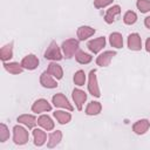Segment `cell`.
<instances>
[{"label": "cell", "instance_id": "1", "mask_svg": "<svg viewBox=\"0 0 150 150\" xmlns=\"http://www.w3.org/2000/svg\"><path fill=\"white\" fill-rule=\"evenodd\" d=\"M80 40L76 39H67L66 41L62 42L61 49L63 53V56L67 59H71L73 56H75V54L80 50Z\"/></svg>", "mask_w": 150, "mask_h": 150}, {"label": "cell", "instance_id": "2", "mask_svg": "<svg viewBox=\"0 0 150 150\" xmlns=\"http://www.w3.org/2000/svg\"><path fill=\"white\" fill-rule=\"evenodd\" d=\"M62 57H63L62 49L57 46L55 41H52L45 52V59L50 61H60L62 60Z\"/></svg>", "mask_w": 150, "mask_h": 150}, {"label": "cell", "instance_id": "3", "mask_svg": "<svg viewBox=\"0 0 150 150\" xmlns=\"http://www.w3.org/2000/svg\"><path fill=\"white\" fill-rule=\"evenodd\" d=\"M29 141V132L22 125H15L13 128V142L16 145H23Z\"/></svg>", "mask_w": 150, "mask_h": 150}, {"label": "cell", "instance_id": "4", "mask_svg": "<svg viewBox=\"0 0 150 150\" xmlns=\"http://www.w3.org/2000/svg\"><path fill=\"white\" fill-rule=\"evenodd\" d=\"M88 91L94 97H100L101 96V91H100V87H98V82H97V76H96V70L95 69L90 70V73H89Z\"/></svg>", "mask_w": 150, "mask_h": 150}, {"label": "cell", "instance_id": "5", "mask_svg": "<svg viewBox=\"0 0 150 150\" xmlns=\"http://www.w3.org/2000/svg\"><path fill=\"white\" fill-rule=\"evenodd\" d=\"M52 103H53L56 108H62V109H66V110H68V111H73V110H74V107L71 105V103L69 102V100H68L62 93L55 94V95L52 97Z\"/></svg>", "mask_w": 150, "mask_h": 150}, {"label": "cell", "instance_id": "6", "mask_svg": "<svg viewBox=\"0 0 150 150\" xmlns=\"http://www.w3.org/2000/svg\"><path fill=\"white\" fill-rule=\"evenodd\" d=\"M105 46V38L104 36H100L96 39H93L90 41H88L87 43V48L93 53V54H97L100 53L103 47Z\"/></svg>", "mask_w": 150, "mask_h": 150}, {"label": "cell", "instance_id": "7", "mask_svg": "<svg viewBox=\"0 0 150 150\" xmlns=\"http://www.w3.org/2000/svg\"><path fill=\"white\" fill-rule=\"evenodd\" d=\"M127 45H128V48L130 50H134V52L141 50L142 49V39H141L139 34L138 33L129 34L128 40H127Z\"/></svg>", "mask_w": 150, "mask_h": 150}, {"label": "cell", "instance_id": "8", "mask_svg": "<svg viewBox=\"0 0 150 150\" xmlns=\"http://www.w3.org/2000/svg\"><path fill=\"white\" fill-rule=\"evenodd\" d=\"M114 56H116L115 50H105L96 57V64L100 67H108Z\"/></svg>", "mask_w": 150, "mask_h": 150}, {"label": "cell", "instance_id": "9", "mask_svg": "<svg viewBox=\"0 0 150 150\" xmlns=\"http://www.w3.org/2000/svg\"><path fill=\"white\" fill-rule=\"evenodd\" d=\"M20 63L22 64V67H23L25 69H27V70H34V69L38 68L40 61H39L38 56H35L34 54H28V55H26V56L21 60Z\"/></svg>", "mask_w": 150, "mask_h": 150}, {"label": "cell", "instance_id": "10", "mask_svg": "<svg viewBox=\"0 0 150 150\" xmlns=\"http://www.w3.org/2000/svg\"><path fill=\"white\" fill-rule=\"evenodd\" d=\"M40 84L47 89H54L57 87V82H56L55 77H53L47 70L40 75Z\"/></svg>", "mask_w": 150, "mask_h": 150}, {"label": "cell", "instance_id": "11", "mask_svg": "<svg viewBox=\"0 0 150 150\" xmlns=\"http://www.w3.org/2000/svg\"><path fill=\"white\" fill-rule=\"evenodd\" d=\"M50 110H52V104L45 98H39L32 104V111L35 112V114L50 111Z\"/></svg>", "mask_w": 150, "mask_h": 150}, {"label": "cell", "instance_id": "12", "mask_svg": "<svg viewBox=\"0 0 150 150\" xmlns=\"http://www.w3.org/2000/svg\"><path fill=\"white\" fill-rule=\"evenodd\" d=\"M71 96H73V101H74V103H75L77 110H82L83 104H84V102L87 101V94H86L83 90L76 88V89L73 90Z\"/></svg>", "mask_w": 150, "mask_h": 150}, {"label": "cell", "instance_id": "13", "mask_svg": "<svg viewBox=\"0 0 150 150\" xmlns=\"http://www.w3.org/2000/svg\"><path fill=\"white\" fill-rule=\"evenodd\" d=\"M120 13H121V6L120 5H114L110 8H108L107 12H105V14H104V21H105V23L111 25L112 22H115L116 18L120 15Z\"/></svg>", "mask_w": 150, "mask_h": 150}, {"label": "cell", "instance_id": "14", "mask_svg": "<svg viewBox=\"0 0 150 150\" xmlns=\"http://www.w3.org/2000/svg\"><path fill=\"white\" fill-rule=\"evenodd\" d=\"M149 128H150V121L146 118H142V120H138L134 123L132 131L136 135H144L149 130Z\"/></svg>", "mask_w": 150, "mask_h": 150}, {"label": "cell", "instance_id": "15", "mask_svg": "<svg viewBox=\"0 0 150 150\" xmlns=\"http://www.w3.org/2000/svg\"><path fill=\"white\" fill-rule=\"evenodd\" d=\"M95 33H96V29L90 27V26H80L76 30V35H77V39L80 41H84V40L89 39Z\"/></svg>", "mask_w": 150, "mask_h": 150}, {"label": "cell", "instance_id": "16", "mask_svg": "<svg viewBox=\"0 0 150 150\" xmlns=\"http://www.w3.org/2000/svg\"><path fill=\"white\" fill-rule=\"evenodd\" d=\"M18 122H19L20 124L26 125L28 129H33V128L38 124V120L35 118L34 115H30V114L20 115V116L18 117Z\"/></svg>", "mask_w": 150, "mask_h": 150}, {"label": "cell", "instance_id": "17", "mask_svg": "<svg viewBox=\"0 0 150 150\" xmlns=\"http://www.w3.org/2000/svg\"><path fill=\"white\" fill-rule=\"evenodd\" d=\"M33 139L36 146H42L47 141V134L45 129H33Z\"/></svg>", "mask_w": 150, "mask_h": 150}, {"label": "cell", "instance_id": "18", "mask_svg": "<svg viewBox=\"0 0 150 150\" xmlns=\"http://www.w3.org/2000/svg\"><path fill=\"white\" fill-rule=\"evenodd\" d=\"M47 71H48L53 77H55L56 80H61V79L63 77V69H62V67H61L59 63H56V61H53V62H50V63L48 64Z\"/></svg>", "mask_w": 150, "mask_h": 150}, {"label": "cell", "instance_id": "19", "mask_svg": "<svg viewBox=\"0 0 150 150\" xmlns=\"http://www.w3.org/2000/svg\"><path fill=\"white\" fill-rule=\"evenodd\" d=\"M62 141V131L61 130H56L49 134L48 136V141H47V146L49 149L55 148L56 145L60 144V142Z\"/></svg>", "mask_w": 150, "mask_h": 150}, {"label": "cell", "instance_id": "20", "mask_svg": "<svg viewBox=\"0 0 150 150\" xmlns=\"http://www.w3.org/2000/svg\"><path fill=\"white\" fill-rule=\"evenodd\" d=\"M4 68L6 69V71H8L9 74H13V75H19L25 69L22 67V64L19 62H4Z\"/></svg>", "mask_w": 150, "mask_h": 150}, {"label": "cell", "instance_id": "21", "mask_svg": "<svg viewBox=\"0 0 150 150\" xmlns=\"http://www.w3.org/2000/svg\"><path fill=\"white\" fill-rule=\"evenodd\" d=\"M38 124H39L42 129H45L46 131H50V130H53L54 127H55L53 120H52L48 115H41V116L38 118Z\"/></svg>", "mask_w": 150, "mask_h": 150}, {"label": "cell", "instance_id": "22", "mask_svg": "<svg viewBox=\"0 0 150 150\" xmlns=\"http://www.w3.org/2000/svg\"><path fill=\"white\" fill-rule=\"evenodd\" d=\"M12 57H13V42H9L0 49V59L2 62H7Z\"/></svg>", "mask_w": 150, "mask_h": 150}, {"label": "cell", "instance_id": "23", "mask_svg": "<svg viewBox=\"0 0 150 150\" xmlns=\"http://www.w3.org/2000/svg\"><path fill=\"white\" fill-rule=\"evenodd\" d=\"M102 110V104L97 101H90L86 108V114L88 116H95L98 115Z\"/></svg>", "mask_w": 150, "mask_h": 150}, {"label": "cell", "instance_id": "24", "mask_svg": "<svg viewBox=\"0 0 150 150\" xmlns=\"http://www.w3.org/2000/svg\"><path fill=\"white\" fill-rule=\"evenodd\" d=\"M109 43L114 48H122L123 47V36L118 32H114L109 35Z\"/></svg>", "mask_w": 150, "mask_h": 150}, {"label": "cell", "instance_id": "25", "mask_svg": "<svg viewBox=\"0 0 150 150\" xmlns=\"http://www.w3.org/2000/svg\"><path fill=\"white\" fill-rule=\"evenodd\" d=\"M53 115H54V117L56 118V121H57L60 124H67V123H69L70 120H71L70 112L66 111V109H64V110H56V111H54Z\"/></svg>", "mask_w": 150, "mask_h": 150}, {"label": "cell", "instance_id": "26", "mask_svg": "<svg viewBox=\"0 0 150 150\" xmlns=\"http://www.w3.org/2000/svg\"><path fill=\"white\" fill-rule=\"evenodd\" d=\"M75 60L80 63V64H88L91 62L93 60V56L83 50H79L76 54H75Z\"/></svg>", "mask_w": 150, "mask_h": 150}, {"label": "cell", "instance_id": "27", "mask_svg": "<svg viewBox=\"0 0 150 150\" xmlns=\"http://www.w3.org/2000/svg\"><path fill=\"white\" fill-rule=\"evenodd\" d=\"M137 21V14L134 11H127L123 15V22L125 25H134Z\"/></svg>", "mask_w": 150, "mask_h": 150}, {"label": "cell", "instance_id": "28", "mask_svg": "<svg viewBox=\"0 0 150 150\" xmlns=\"http://www.w3.org/2000/svg\"><path fill=\"white\" fill-rule=\"evenodd\" d=\"M73 80H74V83H75L76 86H79V87L84 86V83H86V73H84L83 70H77V71L74 74Z\"/></svg>", "mask_w": 150, "mask_h": 150}, {"label": "cell", "instance_id": "29", "mask_svg": "<svg viewBox=\"0 0 150 150\" xmlns=\"http://www.w3.org/2000/svg\"><path fill=\"white\" fill-rule=\"evenodd\" d=\"M136 7L141 13H148L150 12V0H137Z\"/></svg>", "mask_w": 150, "mask_h": 150}, {"label": "cell", "instance_id": "30", "mask_svg": "<svg viewBox=\"0 0 150 150\" xmlns=\"http://www.w3.org/2000/svg\"><path fill=\"white\" fill-rule=\"evenodd\" d=\"M8 138H9V129L7 128L5 123H1L0 124V142L5 143Z\"/></svg>", "mask_w": 150, "mask_h": 150}, {"label": "cell", "instance_id": "31", "mask_svg": "<svg viewBox=\"0 0 150 150\" xmlns=\"http://www.w3.org/2000/svg\"><path fill=\"white\" fill-rule=\"evenodd\" d=\"M112 1L114 0H94V6H95V8L100 9V8H104L109 5H111Z\"/></svg>", "mask_w": 150, "mask_h": 150}, {"label": "cell", "instance_id": "32", "mask_svg": "<svg viewBox=\"0 0 150 150\" xmlns=\"http://www.w3.org/2000/svg\"><path fill=\"white\" fill-rule=\"evenodd\" d=\"M144 26H145L148 29H150V15L144 19Z\"/></svg>", "mask_w": 150, "mask_h": 150}, {"label": "cell", "instance_id": "33", "mask_svg": "<svg viewBox=\"0 0 150 150\" xmlns=\"http://www.w3.org/2000/svg\"><path fill=\"white\" fill-rule=\"evenodd\" d=\"M145 50L148 53H150V38H148L146 41H145Z\"/></svg>", "mask_w": 150, "mask_h": 150}]
</instances>
